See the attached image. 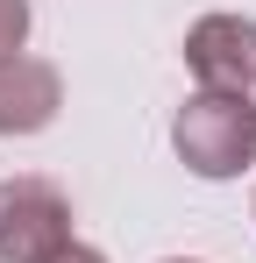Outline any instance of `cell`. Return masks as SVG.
<instances>
[{"mask_svg":"<svg viewBox=\"0 0 256 263\" xmlns=\"http://www.w3.org/2000/svg\"><path fill=\"white\" fill-rule=\"evenodd\" d=\"M43 263H107V256H100V249H85V242H64L57 256H43Z\"/></svg>","mask_w":256,"mask_h":263,"instance_id":"obj_6","label":"cell"},{"mask_svg":"<svg viewBox=\"0 0 256 263\" xmlns=\"http://www.w3.org/2000/svg\"><path fill=\"white\" fill-rule=\"evenodd\" d=\"M64 107V79L57 64H43L29 50L0 57V135H43Z\"/></svg>","mask_w":256,"mask_h":263,"instance_id":"obj_4","label":"cell"},{"mask_svg":"<svg viewBox=\"0 0 256 263\" xmlns=\"http://www.w3.org/2000/svg\"><path fill=\"white\" fill-rule=\"evenodd\" d=\"M29 43V0H0V57Z\"/></svg>","mask_w":256,"mask_h":263,"instance_id":"obj_5","label":"cell"},{"mask_svg":"<svg viewBox=\"0 0 256 263\" xmlns=\"http://www.w3.org/2000/svg\"><path fill=\"white\" fill-rule=\"evenodd\" d=\"M171 149L192 178H242L256 164V100L249 92H192L171 121Z\"/></svg>","mask_w":256,"mask_h":263,"instance_id":"obj_1","label":"cell"},{"mask_svg":"<svg viewBox=\"0 0 256 263\" xmlns=\"http://www.w3.org/2000/svg\"><path fill=\"white\" fill-rule=\"evenodd\" d=\"M185 71L199 92H249L256 86V22L249 14H199L185 29Z\"/></svg>","mask_w":256,"mask_h":263,"instance_id":"obj_3","label":"cell"},{"mask_svg":"<svg viewBox=\"0 0 256 263\" xmlns=\"http://www.w3.org/2000/svg\"><path fill=\"white\" fill-rule=\"evenodd\" d=\"M164 263H199V256H164Z\"/></svg>","mask_w":256,"mask_h":263,"instance_id":"obj_7","label":"cell"},{"mask_svg":"<svg viewBox=\"0 0 256 263\" xmlns=\"http://www.w3.org/2000/svg\"><path fill=\"white\" fill-rule=\"evenodd\" d=\"M71 235V199L50 178H0V263H43Z\"/></svg>","mask_w":256,"mask_h":263,"instance_id":"obj_2","label":"cell"}]
</instances>
